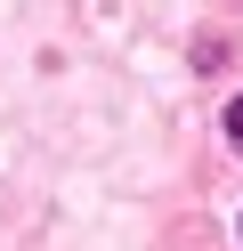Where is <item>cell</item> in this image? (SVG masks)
Masks as SVG:
<instances>
[{"label":"cell","instance_id":"cell-1","mask_svg":"<svg viewBox=\"0 0 243 251\" xmlns=\"http://www.w3.org/2000/svg\"><path fill=\"white\" fill-rule=\"evenodd\" d=\"M227 138H235V154H243V98L227 105Z\"/></svg>","mask_w":243,"mask_h":251}]
</instances>
